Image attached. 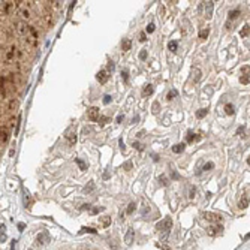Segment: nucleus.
I'll use <instances>...</instances> for the list:
<instances>
[{
	"mask_svg": "<svg viewBox=\"0 0 250 250\" xmlns=\"http://www.w3.org/2000/svg\"><path fill=\"white\" fill-rule=\"evenodd\" d=\"M204 217L210 220V222H217V220H220V216H217V214H213V213H204Z\"/></svg>",
	"mask_w": 250,
	"mask_h": 250,
	"instance_id": "ddd939ff",
	"label": "nucleus"
},
{
	"mask_svg": "<svg viewBox=\"0 0 250 250\" xmlns=\"http://www.w3.org/2000/svg\"><path fill=\"white\" fill-rule=\"evenodd\" d=\"M247 205H249V199L244 196V198H241V201H240V208H247Z\"/></svg>",
	"mask_w": 250,
	"mask_h": 250,
	"instance_id": "aec40b11",
	"label": "nucleus"
},
{
	"mask_svg": "<svg viewBox=\"0 0 250 250\" xmlns=\"http://www.w3.org/2000/svg\"><path fill=\"white\" fill-rule=\"evenodd\" d=\"M130 46H132L130 39H123V42H122V48H123V51H129Z\"/></svg>",
	"mask_w": 250,
	"mask_h": 250,
	"instance_id": "dca6fc26",
	"label": "nucleus"
},
{
	"mask_svg": "<svg viewBox=\"0 0 250 250\" xmlns=\"http://www.w3.org/2000/svg\"><path fill=\"white\" fill-rule=\"evenodd\" d=\"M159 108H160V105H159V102H154V103H153V106H151V111H153V112H154V114H156V112H157V111H159Z\"/></svg>",
	"mask_w": 250,
	"mask_h": 250,
	"instance_id": "7c9ffc66",
	"label": "nucleus"
},
{
	"mask_svg": "<svg viewBox=\"0 0 250 250\" xmlns=\"http://www.w3.org/2000/svg\"><path fill=\"white\" fill-rule=\"evenodd\" d=\"M99 211H102V208H100V207H99V208L96 207V208H93V210H91V213H93V214H97Z\"/></svg>",
	"mask_w": 250,
	"mask_h": 250,
	"instance_id": "603ef678",
	"label": "nucleus"
},
{
	"mask_svg": "<svg viewBox=\"0 0 250 250\" xmlns=\"http://www.w3.org/2000/svg\"><path fill=\"white\" fill-rule=\"evenodd\" d=\"M83 232H90V234H96V231H94V229H91V228H83V229H81V234H83Z\"/></svg>",
	"mask_w": 250,
	"mask_h": 250,
	"instance_id": "58836bf2",
	"label": "nucleus"
},
{
	"mask_svg": "<svg viewBox=\"0 0 250 250\" xmlns=\"http://www.w3.org/2000/svg\"><path fill=\"white\" fill-rule=\"evenodd\" d=\"M195 193H196V190H195L193 187H190V195H189V196H190V198H193V196H195Z\"/></svg>",
	"mask_w": 250,
	"mask_h": 250,
	"instance_id": "3c124183",
	"label": "nucleus"
},
{
	"mask_svg": "<svg viewBox=\"0 0 250 250\" xmlns=\"http://www.w3.org/2000/svg\"><path fill=\"white\" fill-rule=\"evenodd\" d=\"M26 43L30 45V46H36V45H38V39L33 38V36H27V38H26Z\"/></svg>",
	"mask_w": 250,
	"mask_h": 250,
	"instance_id": "2eb2a0df",
	"label": "nucleus"
},
{
	"mask_svg": "<svg viewBox=\"0 0 250 250\" xmlns=\"http://www.w3.org/2000/svg\"><path fill=\"white\" fill-rule=\"evenodd\" d=\"M109 120H111L109 117H100V119H99V123H100V125H105V123L109 122Z\"/></svg>",
	"mask_w": 250,
	"mask_h": 250,
	"instance_id": "ea45409f",
	"label": "nucleus"
},
{
	"mask_svg": "<svg viewBox=\"0 0 250 250\" xmlns=\"http://www.w3.org/2000/svg\"><path fill=\"white\" fill-rule=\"evenodd\" d=\"M213 6H214V2H205V18L207 20L213 17Z\"/></svg>",
	"mask_w": 250,
	"mask_h": 250,
	"instance_id": "6e6552de",
	"label": "nucleus"
},
{
	"mask_svg": "<svg viewBox=\"0 0 250 250\" xmlns=\"http://www.w3.org/2000/svg\"><path fill=\"white\" fill-rule=\"evenodd\" d=\"M250 33V27H246L244 30H241V36H246V35H249Z\"/></svg>",
	"mask_w": 250,
	"mask_h": 250,
	"instance_id": "49530a36",
	"label": "nucleus"
},
{
	"mask_svg": "<svg viewBox=\"0 0 250 250\" xmlns=\"http://www.w3.org/2000/svg\"><path fill=\"white\" fill-rule=\"evenodd\" d=\"M122 78H123V81H127V78H129V72H127V69H125V71H122Z\"/></svg>",
	"mask_w": 250,
	"mask_h": 250,
	"instance_id": "2f4dec72",
	"label": "nucleus"
},
{
	"mask_svg": "<svg viewBox=\"0 0 250 250\" xmlns=\"http://www.w3.org/2000/svg\"><path fill=\"white\" fill-rule=\"evenodd\" d=\"M24 228H26V225H24V223H18V229H20V231H23Z\"/></svg>",
	"mask_w": 250,
	"mask_h": 250,
	"instance_id": "4d7b16f0",
	"label": "nucleus"
},
{
	"mask_svg": "<svg viewBox=\"0 0 250 250\" xmlns=\"http://www.w3.org/2000/svg\"><path fill=\"white\" fill-rule=\"evenodd\" d=\"M195 139V133L193 132H187V142H192Z\"/></svg>",
	"mask_w": 250,
	"mask_h": 250,
	"instance_id": "72a5a7b5",
	"label": "nucleus"
},
{
	"mask_svg": "<svg viewBox=\"0 0 250 250\" xmlns=\"http://www.w3.org/2000/svg\"><path fill=\"white\" fill-rule=\"evenodd\" d=\"M51 8L52 9H60L62 8V2H51Z\"/></svg>",
	"mask_w": 250,
	"mask_h": 250,
	"instance_id": "c85d7f7f",
	"label": "nucleus"
},
{
	"mask_svg": "<svg viewBox=\"0 0 250 250\" xmlns=\"http://www.w3.org/2000/svg\"><path fill=\"white\" fill-rule=\"evenodd\" d=\"M225 111H226V114H234V105L232 103H226L225 105Z\"/></svg>",
	"mask_w": 250,
	"mask_h": 250,
	"instance_id": "412c9836",
	"label": "nucleus"
},
{
	"mask_svg": "<svg viewBox=\"0 0 250 250\" xmlns=\"http://www.w3.org/2000/svg\"><path fill=\"white\" fill-rule=\"evenodd\" d=\"M205 116H207V109H199V111L196 112V117H198V119H204Z\"/></svg>",
	"mask_w": 250,
	"mask_h": 250,
	"instance_id": "393cba45",
	"label": "nucleus"
},
{
	"mask_svg": "<svg viewBox=\"0 0 250 250\" xmlns=\"http://www.w3.org/2000/svg\"><path fill=\"white\" fill-rule=\"evenodd\" d=\"M46 243H49V235L46 232H41L38 235V244H46Z\"/></svg>",
	"mask_w": 250,
	"mask_h": 250,
	"instance_id": "1a4fd4ad",
	"label": "nucleus"
},
{
	"mask_svg": "<svg viewBox=\"0 0 250 250\" xmlns=\"http://www.w3.org/2000/svg\"><path fill=\"white\" fill-rule=\"evenodd\" d=\"M139 41L141 42L147 41V35H145V32H141V33H139Z\"/></svg>",
	"mask_w": 250,
	"mask_h": 250,
	"instance_id": "79ce46f5",
	"label": "nucleus"
},
{
	"mask_svg": "<svg viewBox=\"0 0 250 250\" xmlns=\"http://www.w3.org/2000/svg\"><path fill=\"white\" fill-rule=\"evenodd\" d=\"M237 133L238 135H241V133H244V127H238V130H237ZM243 136V135H241Z\"/></svg>",
	"mask_w": 250,
	"mask_h": 250,
	"instance_id": "864d4df0",
	"label": "nucleus"
},
{
	"mask_svg": "<svg viewBox=\"0 0 250 250\" xmlns=\"http://www.w3.org/2000/svg\"><path fill=\"white\" fill-rule=\"evenodd\" d=\"M8 139H9V133H8V130H6V129H3V127H2V132H0V141H2V145H3V144H6V142H8Z\"/></svg>",
	"mask_w": 250,
	"mask_h": 250,
	"instance_id": "9b49d317",
	"label": "nucleus"
},
{
	"mask_svg": "<svg viewBox=\"0 0 250 250\" xmlns=\"http://www.w3.org/2000/svg\"><path fill=\"white\" fill-rule=\"evenodd\" d=\"M75 162L78 163V166H80V169H81V171H85V169H87V163H85V162H83L81 159H75Z\"/></svg>",
	"mask_w": 250,
	"mask_h": 250,
	"instance_id": "4be33fe9",
	"label": "nucleus"
},
{
	"mask_svg": "<svg viewBox=\"0 0 250 250\" xmlns=\"http://www.w3.org/2000/svg\"><path fill=\"white\" fill-rule=\"evenodd\" d=\"M151 157H153V160H154V162H157V160H159V156H157V154H154V153L151 154Z\"/></svg>",
	"mask_w": 250,
	"mask_h": 250,
	"instance_id": "6e6d98bb",
	"label": "nucleus"
},
{
	"mask_svg": "<svg viewBox=\"0 0 250 250\" xmlns=\"http://www.w3.org/2000/svg\"><path fill=\"white\" fill-rule=\"evenodd\" d=\"M213 168H214V163H213V162H208V163L204 166V171H210V169H213Z\"/></svg>",
	"mask_w": 250,
	"mask_h": 250,
	"instance_id": "37998d69",
	"label": "nucleus"
},
{
	"mask_svg": "<svg viewBox=\"0 0 250 250\" xmlns=\"http://www.w3.org/2000/svg\"><path fill=\"white\" fill-rule=\"evenodd\" d=\"M199 80H201V71H199V69H195V71H193V81L198 83Z\"/></svg>",
	"mask_w": 250,
	"mask_h": 250,
	"instance_id": "6ab92c4d",
	"label": "nucleus"
},
{
	"mask_svg": "<svg viewBox=\"0 0 250 250\" xmlns=\"http://www.w3.org/2000/svg\"><path fill=\"white\" fill-rule=\"evenodd\" d=\"M123 168H125L126 171H130V169H132V162H130V160H129V162H126Z\"/></svg>",
	"mask_w": 250,
	"mask_h": 250,
	"instance_id": "a18cd8bd",
	"label": "nucleus"
},
{
	"mask_svg": "<svg viewBox=\"0 0 250 250\" xmlns=\"http://www.w3.org/2000/svg\"><path fill=\"white\" fill-rule=\"evenodd\" d=\"M24 204H26V207H30V204H32V199H30V196H29L27 192L24 193Z\"/></svg>",
	"mask_w": 250,
	"mask_h": 250,
	"instance_id": "b1692460",
	"label": "nucleus"
},
{
	"mask_svg": "<svg viewBox=\"0 0 250 250\" xmlns=\"http://www.w3.org/2000/svg\"><path fill=\"white\" fill-rule=\"evenodd\" d=\"M18 109V100L17 99H11L9 105H8V111L12 112V111H17Z\"/></svg>",
	"mask_w": 250,
	"mask_h": 250,
	"instance_id": "9d476101",
	"label": "nucleus"
},
{
	"mask_svg": "<svg viewBox=\"0 0 250 250\" xmlns=\"http://www.w3.org/2000/svg\"><path fill=\"white\" fill-rule=\"evenodd\" d=\"M240 83H243V84H250V75H243V77L240 78Z\"/></svg>",
	"mask_w": 250,
	"mask_h": 250,
	"instance_id": "a878e982",
	"label": "nucleus"
},
{
	"mask_svg": "<svg viewBox=\"0 0 250 250\" xmlns=\"http://www.w3.org/2000/svg\"><path fill=\"white\" fill-rule=\"evenodd\" d=\"M208 33H210L208 29H205V30H201V32H199V38H201V39H205V38L208 36Z\"/></svg>",
	"mask_w": 250,
	"mask_h": 250,
	"instance_id": "bb28decb",
	"label": "nucleus"
},
{
	"mask_svg": "<svg viewBox=\"0 0 250 250\" xmlns=\"http://www.w3.org/2000/svg\"><path fill=\"white\" fill-rule=\"evenodd\" d=\"M177 96H178V91H177L175 88H172V90H171V91L168 93L166 99H168V100H171V99H174V97H177Z\"/></svg>",
	"mask_w": 250,
	"mask_h": 250,
	"instance_id": "a211bd4d",
	"label": "nucleus"
},
{
	"mask_svg": "<svg viewBox=\"0 0 250 250\" xmlns=\"http://www.w3.org/2000/svg\"><path fill=\"white\" fill-rule=\"evenodd\" d=\"M238 15H240V11L235 9V11L229 12V20H235V18H238Z\"/></svg>",
	"mask_w": 250,
	"mask_h": 250,
	"instance_id": "5701e85b",
	"label": "nucleus"
},
{
	"mask_svg": "<svg viewBox=\"0 0 250 250\" xmlns=\"http://www.w3.org/2000/svg\"><path fill=\"white\" fill-rule=\"evenodd\" d=\"M123 119H125L123 116H119V117H117V123H122V122H123Z\"/></svg>",
	"mask_w": 250,
	"mask_h": 250,
	"instance_id": "13d9d810",
	"label": "nucleus"
},
{
	"mask_svg": "<svg viewBox=\"0 0 250 250\" xmlns=\"http://www.w3.org/2000/svg\"><path fill=\"white\" fill-rule=\"evenodd\" d=\"M5 240H6V235H5V234H3V232H2V237H0V241H2V243H3V241H5Z\"/></svg>",
	"mask_w": 250,
	"mask_h": 250,
	"instance_id": "bf43d9fd",
	"label": "nucleus"
},
{
	"mask_svg": "<svg viewBox=\"0 0 250 250\" xmlns=\"http://www.w3.org/2000/svg\"><path fill=\"white\" fill-rule=\"evenodd\" d=\"M168 46H169V49H171V51H177V46H178V45H177V42H175V41H172V42H169V45H168Z\"/></svg>",
	"mask_w": 250,
	"mask_h": 250,
	"instance_id": "c756f323",
	"label": "nucleus"
},
{
	"mask_svg": "<svg viewBox=\"0 0 250 250\" xmlns=\"http://www.w3.org/2000/svg\"><path fill=\"white\" fill-rule=\"evenodd\" d=\"M135 207H136V205H135V202H130V204H129V207H127V210H126V213H127V214H132V213H133V210H135Z\"/></svg>",
	"mask_w": 250,
	"mask_h": 250,
	"instance_id": "cd10ccee",
	"label": "nucleus"
},
{
	"mask_svg": "<svg viewBox=\"0 0 250 250\" xmlns=\"http://www.w3.org/2000/svg\"><path fill=\"white\" fill-rule=\"evenodd\" d=\"M138 122H139V116H135L133 120H132V123H138Z\"/></svg>",
	"mask_w": 250,
	"mask_h": 250,
	"instance_id": "5fc2aeb1",
	"label": "nucleus"
},
{
	"mask_svg": "<svg viewBox=\"0 0 250 250\" xmlns=\"http://www.w3.org/2000/svg\"><path fill=\"white\" fill-rule=\"evenodd\" d=\"M133 237H135V231L130 228V229H127V232H126L125 235V243L127 246H130L132 244V241H133Z\"/></svg>",
	"mask_w": 250,
	"mask_h": 250,
	"instance_id": "0eeeda50",
	"label": "nucleus"
},
{
	"mask_svg": "<svg viewBox=\"0 0 250 250\" xmlns=\"http://www.w3.org/2000/svg\"><path fill=\"white\" fill-rule=\"evenodd\" d=\"M65 136H66V139L69 141V144H75V142H77V132H75L74 127H69V129L66 130Z\"/></svg>",
	"mask_w": 250,
	"mask_h": 250,
	"instance_id": "7ed1b4c3",
	"label": "nucleus"
},
{
	"mask_svg": "<svg viewBox=\"0 0 250 250\" xmlns=\"http://www.w3.org/2000/svg\"><path fill=\"white\" fill-rule=\"evenodd\" d=\"M14 122H15V120H14V119H9V120H8V122H6V127H8V129H11V127H12V126H14Z\"/></svg>",
	"mask_w": 250,
	"mask_h": 250,
	"instance_id": "c03bdc74",
	"label": "nucleus"
},
{
	"mask_svg": "<svg viewBox=\"0 0 250 250\" xmlns=\"http://www.w3.org/2000/svg\"><path fill=\"white\" fill-rule=\"evenodd\" d=\"M96 78H97V81H99L100 84H105L106 81H108V78H109L108 71H99L97 75H96Z\"/></svg>",
	"mask_w": 250,
	"mask_h": 250,
	"instance_id": "423d86ee",
	"label": "nucleus"
},
{
	"mask_svg": "<svg viewBox=\"0 0 250 250\" xmlns=\"http://www.w3.org/2000/svg\"><path fill=\"white\" fill-rule=\"evenodd\" d=\"M249 165H250V157H249Z\"/></svg>",
	"mask_w": 250,
	"mask_h": 250,
	"instance_id": "680f3d73",
	"label": "nucleus"
},
{
	"mask_svg": "<svg viewBox=\"0 0 250 250\" xmlns=\"http://www.w3.org/2000/svg\"><path fill=\"white\" fill-rule=\"evenodd\" d=\"M153 91H154V88H153L151 84H147V85L142 88V94H144V96H151Z\"/></svg>",
	"mask_w": 250,
	"mask_h": 250,
	"instance_id": "f8f14e48",
	"label": "nucleus"
},
{
	"mask_svg": "<svg viewBox=\"0 0 250 250\" xmlns=\"http://www.w3.org/2000/svg\"><path fill=\"white\" fill-rule=\"evenodd\" d=\"M119 144H120V150H122V151H126V145H125V142H123V139H120Z\"/></svg>",
	"mask_w": 250,
	"mask_h": 250,
	"instance_id": "de8ad7c7",
	"label": "nucleus"
},
{
	"mask_svg": "<svg viewBox=\"0 0 250 250\" xmlns=\"http://www.w3.org/2000/svg\"><path fill=\"white\" fill-rule=\"evenodd\" d=\"M29 250H32V249H29Z\"/></svg>",
	"mask_w": 250,
	"mask_h": 250,
	"instance_id": "e2e57ef3",
	"label": "nucleus"
},
{
	"mask_svg": "<svg viewBox=\"0 0 250 250\" xmlns=\"http://www.w3.org/2000/svg\"><path fill=\"white\" fill-rule=\"evenodd\" d=\"M154 29H156V27H154V24H153V23H150V24L147 26V33H153V32H154Z\"/></svg>",
	"mask_w": 250,
	"mask_h": 250,
	"instance_id": "473e14b6",
	"label": "nucleus"
},
{
	"mask_svg": "<svg viewBox=\"0 0 250 250\" xmlns=\"http://www.w3.org/2000/svg\"><path fill=\"white\" fill-rule=\"evenodd\" d=\"M184 147H186L184 144H177V145L172 147V151H174V153H181V151L184 150Z\"/></svg>",
	"mask_w": 250,
	"mask_h": 250,
	"instance_id": "f3484780",
	"label": "nucleus"
},
{
	"mask_svg": "<svg viewBox=\"0 0 250 250\" xmlns=\"http://www.w3.org/2000/svg\"><path fill=\"white\" fill-rule=\"evenodd\" d=\"M111 100H112V97H111V96H109V94H106V96H103V103H105V105H108V103H109V102H111Z\"/></svg>",
	"mask_w": 250,
	"mask_h": 250,
	"instance_id": "4c0bfd02",
	"label": "nucleus"
},
{
	"mask_svg": "<svg viewBox=\"0 0 250 250\" xmlns=\"http://www.w3.org/2000/svg\"><path fill=\"white\" fill-rule=\"evenodd\" d=\"M85 250H87V249H85Z\"/></svg>",
	"mask_w": 250,
	"mask_h": 250,
	"instance_id": "0e129e2a",
	"label": "nucleus"
},
{
	"mask_svg": "<svg viewBox=\"0 0 250 250\" xmlns=\"http://www.w3.org/2000/svg\"><path fill=\"white\" fill-rule=\"evenodd\" d=\"M159 183H160L162 186H166V184H168V183H166V177H165V175H160V177H159Z\"/></svg>",
	"mask_w": 250,
	"mask_h": 250,
	"instance_id": "c9c22d12",
	"label": "nucleus"
},
{
	"mask_svg": "<svg viewBox=\"0 0 250 250\" xmlns=\"http://www.w3.org/2000/svg\"><path fill=\"white\" fill-rule=\"evenodd\" d=\"M87 116H88V120H91V122H96V120L99 119V109H97L96 106H91V108H88V111H87Z\"/></svg>",
	"mask_w": 250,
	"mask_h": 250,
	"instance_id": "20e7f679",
	"label": "nucleus"
},
{
	"mask_svg": "<svg viewBox=\"0 0 250 250\" xmlns=\"http://www.w3.org/2000/svg\"><path fill=\"white\" fill-rule=\"evenodd\" d=\"M114 68H116V65H114L112 62H109V63H108V71H109V72H112V71H114Z\"/></svg>",
	"mask_w": 250,
	"mask_h": 250,
	"instance_id": "09e8293b",
	"label": "nucleus"
},
{
	"mask_svg": "<svg viewBox=\"0 0 250 250\" xmlns=\"http://www.w3.org/2000/svg\"><path fill=\"white\" fill-rule=\"evenodd\" d=\"M133 147H135V148H136V150H139V151H141V150H142V148H144V147H142V145H141V144H139V142H133Z\"/></svg>",
	"mask_w": 250,
	"mask_h": 250,
	"instance_id": "8fccbe9b",
	"label": "nucleus"
},
{
	"mask_svg": "<svg viewBox=\"0 0 250 250\" xmlns=\"http://www.w3.org/2000/svg\"><path fill=\"white\" fill-rule=\"evenodd\" d=\"M15 243L17 241H12V250H15Z\"/></svg>",
	"mask_w": 250,
	"mask_h": 250,
	"instance_id": "052dcab7",
	"label": "nucleus"
},
{
	"mask_svg": "<svg viewBox=\"0 0 250 250\" xmlns=\"http://www.w3.org/2000/svg\"><path fill=\"white\" fill-rule=\"evenodd\" d=\"M241 72H243V75H249L250 74V66H243V68H241Z\"/></svg>",
	"mask_w": 250,
	"mask_h": 250,
	"instance_id": "f704fd0d",
	"label": "nucleus"
},
{
	"mask_svg": "<svg viewBox=\"0 0 250 250\" xmlns=\"http://www.w3.org/2000/svg\"><path fill=\"white\" fill-rule=\"evenodd\" d=\"M171 228H172V220L168 217L165 219L163 222H160V223H157V231H162V238H165L168 235V232L171 231Z\"/></svg>",
	"mask_w": 250,
	"mask_h": 250,
	"instance_id": "f257e3e1",
	"label": "nucleus"
},
{
	"mask_svg": "<svg viewBox=\"0 0 250 250\" xmlns=\"http://www.w3.org/2000/svg\"><path fill=\"white\" fill-rule=\"evenodd\" d=\"M3 5H2V12L3 14H11L12 12V9L15 8V3L14 2H2Z\"/></svg>",
	"mask_w": 250,
	"mask_h": 250,
	"instance_id": "39448f33",
	"label": "nucleus"
},
{
	"mask_svg": "<svg viewBox=\"0 0 250 250\" xmlns=\"http://www.w3.org/2000/svg\"><path fill=\"white\" fill-rule=\"evenodd\" d=\"M139 59H141V60H145V59H147V49H142V51L139 52Z\"/></svg>",
	"mask_w": 250,
	"mask_h": 250,
	"instance_id": "e433bc0d",
	"label": "nucleus"
},
{
	"mask_svg": "<svg viewBox=\"0 0 250 250\" xmlns=\"http://www.w3.org/2000/svg\"><path fill=\"white\" fill-rule=\"evenodd\" d=\"M15 30H17V33L20 35V36H27V33H29V30H30V27L24 23V21H18L17 23V27H15Z\"/></svg>",
	"mask_w": 250,
	"mask_h": 250,
	"instance_id": "f03ea898",
	"label": "nucleus"
},
{
	"mask_svg": "<svg viewBox=\"0 0 250 250\" xmlns=\"http://www.w3.org/2000/svg\"><path fill=\"white\" fill-rule=\"evenodd\" d=\"M109 223H111V219H109V217H103V220H102V225H103V226H108Z\"/></svg>",
	"mask_w": 250,
	"mask_h": 250,
	"instance_id": "a19ab883",
	"label": "nucleus"
},
{
	"mask_svg": "<svg viewBox=\"0 0 250 250\" xmlns=\"http://www.w3.org/2000/svg\"><path fill=\"white\" fill-rule=\"evenodd\" d=\"M20 17H21L23 20H29V18H30V11L26 9V8L20 9Z\"/></svg>",
	"mask_w": 250,
	"mask_h": 250,
	"instance_id": "4468645a",
	"label": "nucleus"
}]
</instances>
